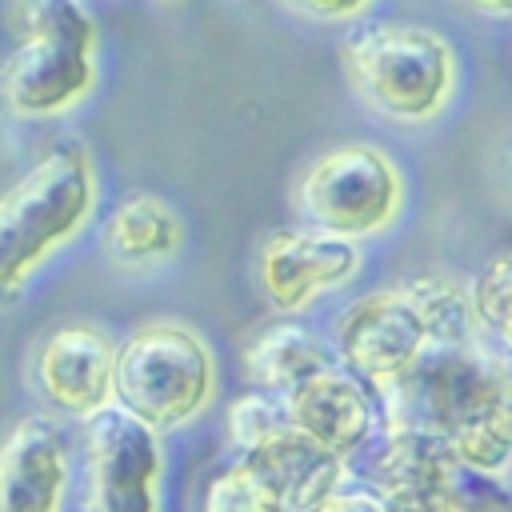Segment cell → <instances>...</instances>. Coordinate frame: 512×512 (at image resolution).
Masks as SVG:
<instances>
[{
  "mask_svg": "<svg viewBox=\"0 0 512 512\" xmlns=\"http://www.w3.org/2000/svg\"><path fill=\"white\" fill-rule=\"evenodd\" d=\"M308 512H384L380 496L372 484H336L332 492H324Z\"/></svg>",
  "mask_w": 512,
  "mask_h": 512,
  "instance_id": "obj_20",
  "label": "cell"
},
{
  "mask_svg": "<svg viewBox=\"0 0 512 512\" xmlns=\"http://www.w3.org/2000/svg\"><path fill=\"white\" fill-rule=\"evenodd\" d=\"M504 400H512V360L476 332L468 340L428 344L380 392V420L436 432L448 444Z\"/></svg>",
  "mask_w": 512,
  "mask_h": 512,
  "instance_id": "obj_6",
  "label": "cell"
},
{
  "mask_svg": "<svg viewBox=\"0 0 512 512\" xmlns=\"http://www.w3.org/2000/svg\"><path fill=\"white\" fill-rule=\"evenodd\" d=\"M200 512H280V504L272 500V492L252 476V468L232 456V464H224L200 500Z\"/></svg>",
  "mask_w": 512,
  "mask_h": 512,
  "instance_id": "obj_17",
  "label": "cell"
},
{
  "mask_svg": "<svg viewBox=\"0 0 512 512\" xmlns=\"http://www.w3.org/2000/svg\"><path fill=\"white\" fill-rule=\"evenodd\" d=\"M72 492V444L56 416H20L0 436V512H64Z\"/></svg>",
  "mask_w": 512,
  "mask_h": 512,
  "instance_id": "obj_12",
  "label": "cell"
},
{
  "mask_svg": "<svg viewBox=\"0 0 512 512\" xmlns=\"http://www.w3.org/2000/svg\"><path fill=\"white\" fill-rule=\"evenodd\" d=\"M284 424L316 440L340 460H352L380 428V400L376 392L348 372L344 364H324L312 376L296 380L280 392Z\"/></svg>",
  "mask_w": 512,
  "mask_h": 512,
  "instance_id": "obj_11",
  "label": "cell"
},
{
  "mask_svg": "<svg viewBox=\"0 0 512 512\" xmlns=\"http://www.w3.org/2000/svg\"><path fill=\"white\" fill-rule=\"evenodd\" d=\"M408 200V184L392 152L368 140L324 148L292 184V204L308 228L340 240H372L388 232Z\"/></svg>",
  "mask_w": 512,
  "mask_h": 512,
  "instance_id": "obj_7",
  "label": "cell"
},
{
  "mask_svg": "<svg viewBox=\"0 0 512 512\" xmlns=\"http://www.w3.org/2000/svg\"><path fill=\"white\" fill-rule=\"evenodd\" d=\"M284 424V408H280V396L276 392H264V388H252L244 396H236L224 412V440L236 452H248L252 444H260L264 436H272L276 428Z\"/></svg>",
  "mask_w": 512,
  "mask_h": 512,
  "instance_id": "obj_18",
  "label": "cell"
},
{
  "mask_svg": "<svg viewBox=\"0 0 512 512\" xmlns=\"http://www.w3.org/2000/svg\"><path fill=\"white\" fill-rule=\"evenodd\" d=\"M468 336H476L468 284L444 272H420L368 288L332 320L336 360L356 372L376 392V400L428 344Z\"/></svg>",
  "mask_w": 512,
  "mask_h": 512,
  "instance_id": "obj_1",
  "label": "cell"
},
{
  "mask_svg": "<svg viewBox=\"0 0 512 512\" xmlns=\"http://www.w3.org/2000/svg\"><path fill=\"white\" fill-rule=\"evenodd\" d=\"M236 456L272 492L280 512H308L348 472V460L332 456L328 448H320L316 440L296 432L292 424H280L272 436H264L260 444H252L248 452H236Z\"/></svg>",
  "mask_w": 512,
  "mask_h": 512,
  "instance_id": "obj_13",
  "label": "cell"
},
{
  "mask_svg": "<svg viewBox=\"0 0 512 512\" xmlns=\"http://www.w3.org/2000/svg\"><path fill=\"white\" fill-rule=\"evenodd\" d=\"M104 256L124 272H152L180 256L184 216L160 192H128L100 228Z\"/></svg>",
  "mask_w": 512,
  "mask_h": 512,
  "instance_id": "obj_14",
  "label": "cell"
},
{
  "mask_svg": "<svg viewBox=\"0 0 512 512\" xmlns=\"http://www.w3.org/2000/svg\"><path fill=\"white\" fill-rule=\"evenodd\" d=\"M348 28L340 40V72L368 112L424 128L452 108L460 56L444 32L416 20H356Z\"/></svg>",
  "mask_w": 512,
  "mask_h": 512,
  "instance_id": "obj_3",
  "label": "cell"
},
{
  "mask_svg": "<svg viewBox=\"0 0 512 512\" xmlns=\"http://www.w3.org/2000/svg\"><path fill=\"white\" fill-rule=\"evenodd\" d=\"M112 364L116 340L88 320L52 328L32 360V384L40 400L68 420H88L112 404Z\"/></svg>",
  "mask_w": 512,
  "mask_h": 512,
  "instance_id": "obj_10",
  "label": "cell"
},
{
  "mask_svg": "<svg viewBox=\"0 0 512 512\" xmlns=\"http://www.w3.org/2000/svg\"><path fill=\"white\" fill-rule=\"evenodd\" d=\"M360 264L364 252L356 240L320 228H280L264 236L256 252V284L280 316H300L324 296L348 288L360 276Z\"/></svg>",
  "mask_w": 512,
  "mask_h": 512,
  "instance_id": "obj_9",
  "label": "cell"
},
{
  "mask_svg": "<svg viewBox=\"0 0 512 512\" xmlns=\"http://www.w3.org/2000/svg\"><path fill=\"white\" fill-rule=\"evenodd\" d=\"M508 512H512V508H508Z\"/></svg>",
  "mask_w": 512,
  "mask_h": 512,
  "instance_id": "obj_23",
  "label": "cell"
},
{
  "mask_svg": "<svg viewBox=\"0 0 512 512\" xmlns=\"http://www.w3.org/2000/svg\"><path fill=\"white\" fill-rule=\"evenodd\" d=\"M284 12L308 20V24H356L368 20L380 0H276Z\"/></svg>",
  "mask_w": 512,
  "mask_h": 512,
  "instance_id": "obj_19",
  "label": "cell"
},
{
  "mask_svg": "<svg viewBox=\"0 0 512 512\" xmlns=\"http://www.w3.org/2000/svg\"><path fill=\"white\" fill-rule=\"evenodd\" d=\"M160 4H188V0H160Z\"/></svg>",
  "mask_w": 512,
  "mask_h": 512,
  "instance_id": "obj_22",
  "label": "cell"
},
{
  "mask_svg": "<svg viewBox=\"0 0 512 512\" xmlns=\"http://www.w3.org/2000/svg\"><path fill=\"white\" fill-rule=\"evenodd\" d=\"M96 200V160L72 136L0 192V304L20 300L28 280L92 224Z\"/></svg>",
  "mask_w": 512,
  "mask_h": 512,
  "instance_id": "obj_2",
  "label": "cell"
},
{
  "mask_svg": "<svg viewBox=\"0 0 512 512\" xmlns=\"http://www.w3.org/2000/svg\"><path fill=\"white\" fill-rule=\"evenodd\" d=\"M16 48L0 64V104L16 120L80 108L100 80V28L84 0H16Z\"/></svg>",
  "mask_w": 512,
  "mask_h": 512,
  "instance_id": "obj_4",
  "label": "cell"
},
{
  "mask_svg": "<svg viewBox=\"0 0 512 512\" xmlns=\"http://www.w3.org/2000/svg\"><path fill=\"white\" fill-rule=\"evenodd\" d=\"M332 364V352L328 344L320 340V332L296 324V320H280V324H268L248 348H244V376L252 388H264V392H284L292 388L296 380L312 376L316 368Z\"/></svg>",
  "mask_w": 512,
  "mask_h": 512,
  "instance_id": "obj_15",
  "label": "cell"
},
{
  "mask_svg": "<svg viewBox=\"0 0 512 512\" xmlns=\"http://www.w3.org/2000/svg\"><path fill=\"white\" fill-rule=\"evenodd\" d=\"M216 400L212 344L184 320H144L116 344L112 404L152 432H176L200 420Z\"/></svg>",
  "mask_w": 512,
  "mask_h": 512,
  "instance_id": "obj_5",
  "label": "cell"
},
{
  "mask_svg": "<svg viewBox=\"0 0 512 512\" xmlns=\"http://www.w3.org/2000/svg\"><path fill=\"white\" fill-rule=\"evenodd\" d=\"M460 4L488 20H512V0H460Z\"/></svg>",
  "mask_w": 512,
  "mask_h": 512,
  "instance_id": "obj_21",
  "label": "cell"
},
{
  "mask_svg": "<svg viewBox=\"0 0 512 512\" xmlns=\"http://www.w3.org/2000/svg\"><path fill=\"white\" fill-rule=\"evenodd\" d=\"M164 444L120 404L84 420V512H160Z\"/></svg>",
  "mask_w": 512,
  "mask_h": 512,
  "instance_id": "obj_8",
  "label": "cell"
},
{
  "mask_svg": "<svg viewBox=\"0 0 512 512\" xmlns=\"http://www.w3.org/2000/svg\"><path fill=\"white\" fill-rule=\"evenodd\" d=\"M468 304L476 332L512 360V248L492 252L468 280Z\"/></svg>",
  "mask_w": 512,
  "mask_h": 512,
  "instance_id": "obj_16",
  "label": "cell"
}]
</instances>
